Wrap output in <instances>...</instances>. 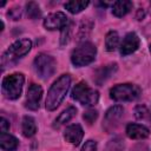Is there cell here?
Returning <instances> with one entry per match:
<instances>
[{
    "label": "cell",
    "instance_id": "20",
    "mask_svg": "<svg viewBox=\"0 0 151 151\" xmlns=\"http://www.w3.org/2000/svg\"><path fill=\"white\" fill-rule=\"evenodd\" d=\"M119 45V34L117 31H110L105 35V47L106 51L112 52Z\"/></svg>",
    "mask_w": 151,
    "mask_h": 151
},
{
    "label": "cell",
    "instance_id": "25",
    "mask_svg": "<svg viewBox=\"0 0 151 151\" xmlns=\"http://www.w3.org/2000/svg\"><path fill=\"white\" fill-rule=\"evenodd\" d=\"M80 151H97V142H94L92 139L86 140Z\"/></svg>",
    "mask_w": 151,
    "mask_h": 151
},
{
    "label": "cell",
    "instance_id": "19",
    "mask_svg": "<svg viewBox=\"0 0 151 151\" xmlns=\"http://www.w3.org/2000/svg\"><path fill=\"white\" fill-rule=\"evenodd\" d=\"M90 1L87 0H72V1H67L65 2L64 7L72 14H77L80 13L83 9H85L88 6Z\"/></svg>",
    "mask_w": 151,
    "mask_h": 151
},
{
    "label": "cell",
    "instance_id": "18",
    "mask_svg": "<svg viewBox=\"0 0 151 151\" xmlns=\"http://www.w3.org/2000/svg\"><path fill=\"white\" fill-rule=\"evenodd\" d=\"M77 114V109L74 106H68L67 109H65L54 120V126L59 127L60 125H64L66 123H68L74 116Z\"/></svg>",
    "mask_w": 151,
    "mask_h": 151
},
{
    "label": "cell",
    "instance_id": "8",
    "mask_svg": "<svg viewBox=\"0 0 151 151\" xmlns=\"http://www.w3.org/2000/svg\"><path fill=\"white\" fill-rule=\"evenodd\" d=\"M42 25L46 29L50 31L64 29L68 25V18L64 12H53L44 19Z\"/></svg>",
    "mask_w": 151,
    "mask_h": 151
},
{
    "label": "cell",
    "instance_id": "24",
    "mask_svg": "<svg viewBox=\"0 0 151 151\" xmlns=\"http://www.w3.org/2000/svg\"><path fill=\"white\" fill-rule=\"evenodd\" d=\"M147 113H149V111H147V109H146L145 105H139V106H137L136 110H134V116H136V118H138V119L145 118V116H146Z\"/></svg>",
    "mask_w": 151,
    "mask_h": 151
},
{
    "label": "cell",
    "instance_id": "16",
    "mask_svg": "<svg viewBox=\"0 0 151 151\" xmlns=\"http://www.w3.org/2000/svg\"><path fill=\"white\" fill-rule=\"evenodd\" d=\"M0 146L2 151H15L19 146V140L9 133H1Z\"/></svg>",
    "mask_w": 151,
    "mask_h": 151
},
{
    "label": "cell",
    "instance_id": "9",
    "mask_svg": "<svg viewBox=\"0 0 151 151\" xmlns=\"http://www.w3.org/2000/svg\"><path fill=\"white\" fill-rule=\"evenodd\" d=\"M42 97V87L38 84L32 83L28 86L26 100H25V107L31 111H37L40 105V100Z\"/></svg>",
    "mask_w": 151,
    "mask_h": 151
},
{
    "label": "cell",
    "instance_id": "2",
    "mask_svg": "<svg viewBox=\"0 0 151 151\" xmlns=\"http://www.w3.org/2000/svg\"><path fill=\"white\" fill-rule=\"evenodd\" d=\"M32 48V41L29 39H20L14 41L4 53L1 57V65L9 66L17 63L19 59L25 57Z\"/></svg>",
    "mask_w": 151,
    "mask_h": 151
},
{
    "label": "cell",
    "instance_id": "11",
    "mask_svg": "<svg viewBox=\"0 0 151 151\" xmlns=\"http://www.w3.org/2000/svg\"><path fill=\"white\" fill-rule=\"evenodd\" d=\"M124 114V109L123 106L120 105H114L112 107H110L106 113H105V117H104V129L110 131L114 127V125L120 120V118L123 117Z\"/></svg>",
    "mask_w": 151,
    "mask_h": 151
},
{
    "label": "cell",
    "instance_id": "5",
    "mask_svg": "<svg viewBox=\"0 0 151 151\" xmlns=\"http://www.w3.org/2000/svg\"><path fill=\"white\" fill-rule=\"evenodd\" d=\"M73 100L84 106H94L99 100V93L97 90L91 88L85 81H79L71 91Z\"/></svg>",
    "mask_w": 151,
    "mask_h": 151
},
{
    "label": "cell",
    "instance_id": "26",
    "mask_svg": "<svg viewBox=\"0 0 151 151\" xmlns=\"http://www.w3.org/2000/svg\"><path fill=\"white\" fill-rule=\"evenodd\" d=\"M8 17H11L13 20H18L20 17H21V9L20 7H15V8H12L9 12H8Z\"/></svg>",
    "mask_w": 151,
    "mask_h": 151
},
{
    "label": "cell",
    "instance_id": "23",
    "mask_svg": "<svg viewBox=\"0 0 151 151\" xmlns=\"http://www.w3.org/2000/svg\"><path fill=\"white\" fill-rule=\"evenodd\" d=\"M83 118L85 119V122L87 123V124H92L97 118H98V112L96 111V110H92V109H90V110H87L85 113H84V116H83Z\"/></svg>",
    "mask_w": 151,
    "mask_h": 151
},
{
    "label": "cell",
    "instance_id": "21",
    "mask_svg": "<svg viewBox=\"0 0 151 151\" xmlns=\"http://www.w3.org/2000/svg\"><path fill=\"white\" fill-rule=\"evenodd\" d=\"M26 12H27L28 18H31V19H38V18H40V15H41L40 7H39V5H38L37 2H34V1L27 2V5H26Z\"/></svg>",
    "mask_w": 151,
    "mask_h": 151
},
{
    "label": "cell",
    "instance_id": "7",
    "mask_svg": "<svg viewBox=\"0 0 151 151\" xmlns=\"http://www.w3.org/2000/svg\"><path fill=\"white\" fill-rule=\"evenodd\" d=\"M33 68L41 79H48L54 74L57 63L52 55L46 53H39L33 60Z\"/></svg>",
    "mask_w": 151,
    "mask_h": 151
},
{
    "label": "cell",
    "instance_id": "27",
    "mask_svg": "<svg viewBox=\"0 0 151 151\" xmlns=\"http://www.w3.org/2000/svg\"><path fill=\"white\" fill-rule=\"evenodd\" d=\"M0 125H1V133H7V131L9 130V123H8V120L6 118L1 117Z\"/></svg>",
    "mask_w": 151,
    "mask_h": 151
},
{
    "label": "cell",
    "instance_id": "22",
    "mask_svg": "<svg viewBox=\"0 0 151 151\" xmlns=\"http://www.w3.org/2000/svg\"><path fill=\"white\" fill-rule=\"evenodd\" d=\"M72 22H70L64 29H61V35H60V41H61V45H65L70 40V37H71V32H72Z\"/></svg>",
    "mask_w": 151,
    "mask_h": 151
},
{
    "label": "cell",
    "instance_id": "10",
    "mask_svg": "<svg viewBox=\"0 0 151 151\" xmlns=\"http://www.w3.org/2000/svg\"><path fill=\"white\" fill-rule=\"evenodd\" d=\"M140 45V39L134 32H129L122 40L120 46H119V52L123 57L132 54L139 48Z\"/></svg>",
    "mask_w": 151,
    "mask_h": 151
},
{
    "label": "cell",
    "instance_id": "4",
    "mask_svg": "<svg viewBox=\"0 0 151 151\" xmlns=\"http://www.w3.org/2000/svg\"><path fill=\"white\" fill-rule=\"evenodd\" d=\"M24 83H25V77L22 73L15 72L9 76H6L2 79V84H1V90L4 96L7 99L17 100L21 96Z\"/></svg>",
    "mask_w": 151,
    "mask_h": 151
},
{
    "label": "cell",
    "instance_id": "3",
    "mask_svg": "<svg viewBox=\"0 0 151 151\" xmlns=\"http://www.w3.org/2000/svg\"><path fill=\"white\" fill-rule=\"evenodd\" d=\"M97 55V47L91 41L80 42L71 54V61L76 67H83L94 61Z\"/></svg>",
    "mask_w": 151,
    "mask_h": 151
},
{
    "label": "cell",
    "instance_id": "17",
    "mask_svg": "<svg viewBox=\"0 0 151 151\" xmlns=\"http://www.w3.org/2000/svg\"><path fill=\"white\" fill-rule=\"evenodd\" d=\"M21 132L27 138H29V137H32V136L35 134V132H37V124H35V120L33 119V117L25 116L22 118V122H21Z\"/></svg>",
    "mask_w": 151,
    "mask_h": 151
},
{
    "label": "cell",
    "instance_id": "13",
    "mask_svg": "<svg viewBox=\"0 0 151 151\" xmlns=\"http://www.w3.org/2000/svg\"><path fill=\"white\" fill-rule=\"evenodd\" d=\"M125 132L130 139H145L150 136V130L146 126L136 123L127 124Z\"/></svg>",
    "mask_w": 151,
    "mask_h": 151
},
{
    "label": "cell",
    "instance_id": "14",
    "mask_svg": "<svg viewBox=\"0 0 151 151\" xmlns=\"http://www.w3.org/2000/svg\"><path fill=\"white\" fill-rule=\"evenodd\" d=\"M116 71H117V64L116 63L103 65L101 67H99V68L96 70V72L93 74V80H94L96 84L100 85L104 81H106Z\"/></svg>",
    "mask_w": 151,
    "mask_h": 151
},
{
    "label": "cell",
    "instance_id": "6",
    "mask_svg": "<svg viewBox=\"0 0 151 151\" xmlns=\"http://www.w3.org/2000/svg\"><path fill=\"white\" fill-rule=\"evenodd\" d=\"M142 93V90L138 85L125 83L118 84L110 90V98L114 101H132L136 100Z\"/></svg>",
    "mask_w": 151,
    "mask_h": 151
},
{
    "label": "cell",
    "instance_id": "1",
    "mask_svg": "<svg viewBox=\"0 0 151 151\" xmlns=\"http://www.w3.org/2000/svg\"><path fill=\"white\" fill-rule=\"evenodd\" d=\"M71 85V76L63 74L60 76L50 87L45 101V107L48 111H54L64 100L66 93L70 90Z\"/></svg>",
    "mask_w": 151,
    "mask_h": 151
},
{
    "label": "cell",
    "instance_id": "15",
    "mask_svg": "<svg viewBox=\"0 0 151 151\" xmlns=\"http://www.w3.org/2000/svg\"><path fill=\"white\" fill-rule=\"evenodd\" d=\"M133 7L132 1L129 0H119L112 4V14L117 18H123L126 15Z\"/></svg>",
    "mask_w": 151,
    "mask_h": 151
},
{
    "label": "cell",
    "instance_id": "12",
    "mask_svg": "<svg viewBox=\"0 0 151 151\" xmlns=\"http://www.w3.org/2000/svg\"><path fill=\"white\" fill-rule=\"evenodd\" d=\"M84 137V130L80 124H72L68 125L64 131V138L70 144L78 146Z\"/></svg>",
    "mask_w": 151,
    "mask_h": 151
},
{
    "label": "cell",
    "instance_id": "28",
    "mask_svg": "<svg viewBox=\"0 0 151 151\" xmlns=\"http://www.w3.org/2000/svg\"><path fill=\"white\" fill-rule=\"evenodd\" d=\"M150 53H151V45H150Z\"/></svg>",
    "mask_w": 151,
    "mask_h": 151
}]
</instances>
